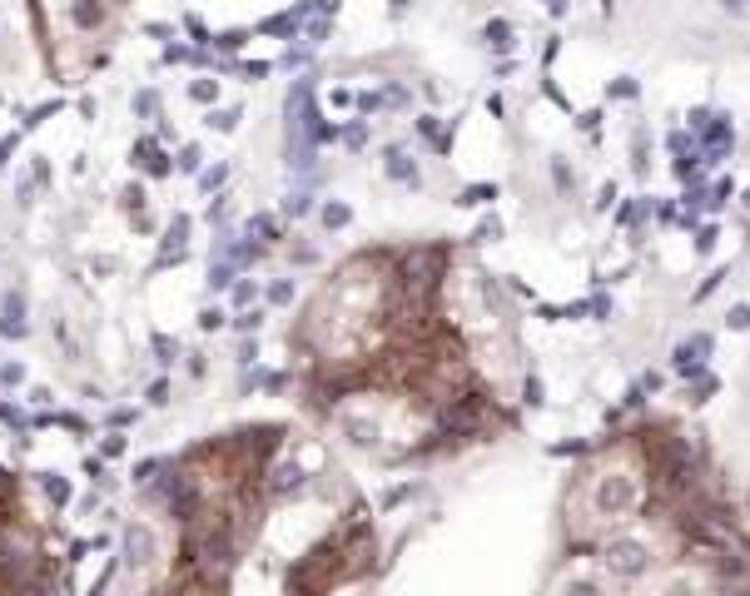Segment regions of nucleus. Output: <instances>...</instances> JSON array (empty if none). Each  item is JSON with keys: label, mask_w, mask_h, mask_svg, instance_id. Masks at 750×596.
I'll use <instances>...</instances> for the list:
<instances>
[{"label": "nucleus", "mask_w": 750, "mask_h": 596, "mask_svg": "<svg viewBox=\"0 0 750 596\" xmlns=\"http://www.w3.org/2000/svg\"><path fill=\"white\" fill-rule=\"evenodd\" d=\"M135 154H140V169H145V174H164V169H169V164H164V154L150 149V145H140Z\"/></svg>", "instance_id": "423d86ee"}, {"label": "nucleus", "mask_w": 750, "mask_h": 596, "mask_svg": "<svg viewBox=\"0 0 750 596\" xmlns=\"http://www.w3.org/2000/svg\"><path fill=\"white\" fill-rule=\"evenodd\" d=\"M5 318H25V298L20 294H5Z\"/></svg>", "instance_id": "6e6552de"}, {"label": "nucleus", "mask_w": 750, "mask_h": 596, "mask_svg": "<svg viewBox=\"0 0 750 596\" xmlns=\"http://www.w3.org/2000/svg\"><path fill=\"white\" fill-rule=\"evenodd\" d=\"M5 487H10V477H5V467H0V492H5Z\"/></svg>", "instance_id": "4468645a"}, {"label": "nucleus", "mask_w": 750, "mask_h": 596, "mask_svg": "<svg viewBox=\"0 0 750 596\" xmlns=\"http://www.w3.org/2000/svg\"><path fill=\"white\" fill-rule=\"evenodd\" d=\"M0 383H20V363H5V368H0Z\"/></svg>", "instance_id": "f8f14e48"}, {"label": "nucleus", "mask_w": 750, "mask_h": 596, "mask_svg": "<svg viewBox=\"0 0 750 596\" xmlns=\"http://www.w3.org/2000/svg\"><path fill=\"white\" fill-rule=\"evenodd\" d=\"M80 25H100L105 20V10H100V0H75V10H70Z\"/></svg>", "instance_id": "39448f33"}, {"label": "nucleus", "mask_w": 750, "mask_h": 596, "mask_svg": "<svg viewBox=\"0 0 750 596\" xmlns=\"http://www.w3.org/2000/svg\"><path fill=\"white\" fill-rule=\"evenodd\" d=\"M100 452H105V457H120V452H125V438H115V433H110V438H105V447H100Z\"/></svg>", "instance_id": "9b49d317"}, {"label": "nucleus", "mask_w": 750, "mask_h": 596, "mask_svg": "<svg viewBox=\"0 0 750 596\" xmlns=\"http://www.w3.org/2000/svg\"><path fill=\"white\" fill-rule=\"evenodd\" d=\"M0 423H20V413H15L10 403H0Z\"/></svg>", "instance_id": "ddd939ff"}, {"label": "nucleus", "mask_w": 750, "mask_h": 596, "mask_svg": "<svg viewBox=\"0 0 750 596\" xmlns=\"http://www.w3.org/2000/svg\"><path fill=\"white\" fill-rule=\"evenodd\" d=\"M0 333H5V338H25L30 328H25V318H0Z\"/></svg>", "instance_id": "0eeeda50"}, {"label": "nucleus", "mask_w": 750, "mask_h": 596, "mask_svg": "<svg viewBox=\"0 0 750 596\" xmlns=\"http://www.w3.org/2000/svg\"><path fill=\"white\" fill-rule=\"evenodd\" d=\"M567 596H601V592H597V582H572Z\"/></svg>", "instance_id": "1a4fd4ad"}, {"label": "nucleus", "mask_w": 750, "mask_h": 596, "mask_svg": "<svg viewBox=\"0 0 750 596\" xmlns=\"http://www.w3.org/2000/svg\"><path fill=\"white\" fill-rule=\"evenodd\" d=\"M40 492L50 497V507H65L70 502V482L60 472H40Z\"/></svg>", "instance_id": "20e7f679"}, {"label": "nucleus", "mask_w": 750, "mask_h": 596, "mask_svg": "<svg viewBox=\"0 0 750 596\" xmlns=\"http://www.w3.org/2000/svg\"><path fill=\"white\" fill-rule=\"evenodd\" d=\"M303 462H294V457H284V462H269V477H264V487H269V497H294V492H303Z\"/></svg>", "instance_id": "7ed1b4c3"}, {"label": "nucleus", "mask_w": 750, "mask_h": 596, "mask_svg": "<svg viewBox=\"0 0 750 596\" xmlns=\"http://www.w3.org/2000/svg\"><path fill=\"white\" fill-rule=\"evenodd\" d=\"M606 567L616 577H641L651 567V552H646V542H611L606 547Z\"/></svg>", "instance_id": "f257e3e1"}, {"label": "nucleus", "mask_w": 750, "mask_h": 596, "mask_svg": "<svg viewBox=\"0 0 750 596\" xmlns=\"http://www.w3.org/2000/svg\"><path fill=\"white\" fill-rule=\"evenodd\" d=\"M289 596H294V592H289Z\"/></svg>", "instance_id": "2eb2a0df"}, {"label": "nucleus", "mask_w": 750, "mask_h": 596, "mask_svg": "<svg viewBox=\"0 0 750 596\" xmlns=\"http://www.w3.org/2000/svg\"><path fill=\"white\" fill-rule=\"evenodd\" d=\"M154 557H159L154 532L145 527V522H130V527H125V567H130V572H145Z\"/></svg>", "instance_id": "f03ea898"}, {"label": "nucleus", "mask_w": 750, "mask_h": 596, "mask_svg": "<svg viewBox=\"0 0 750 596\" xmlns=\"http://www.w3.org/2000/svg\"><path fill=\"white\" fill-rule=\"evenodd\" d=\"M15 145H20V135H5V140H0V169H5V159L15 154Z\"/></svg>", "instance_id": "9d476101"}]
</instances>
